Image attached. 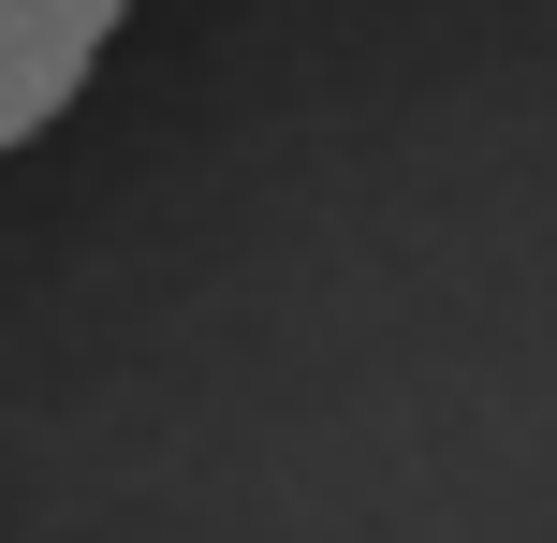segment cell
Instances as JSON below:
<instances>
[{
    "mask_svg": "<svg viewBox=\"0 0 557 543\" xmlns=\"http://www.w3.org/2000/svg\"><path fill=\"white\" fill-rule=\"evenodd\" d=\"M117 15L133 0H0V162L88 88V59L117 45Z\"/></svg>",
    "mask_w": 557,
    "mask_h": 543,
    "instance_id": "1",
    "label": "cell"
}]
</instances>
